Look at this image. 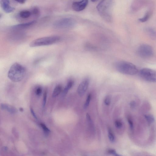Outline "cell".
<instances>
[{
  "label": "cell",
  "mask_w": 156,
  "mask_h": 156,
  "mask_svg": "<svg viewBox=\"0 0 156 156\" xmlns=\"http://www.w3.org/2000/svg\"><path fill=\"white\" fill-rule=\"evenodd\" d=\"M62 90V87L60 85L55 87L52 93V96L55 97L59 95L61 93Z\"/></svg>",
  "instance_id": "cell-15"
},
{
  "label": "cell",
  "mask_w": 156,
  "mask_h": 156,
  "mask_svg": "<svg viewBox=\"0 0 156 156\" xmlns=\"http://www.w3.org/2000/svg\"><path fill=\"white\" fill-rule=\"evenodd\" d=\"M20 111H21V112H22V111H23V109L22 108H20Z\"/></svg>",
  "instance_id": "cell-31"
},
{
  "label": "cell",
  "mask_w": 156,
  "mask_h": 156,
  "mask_svg": "<svg viewBox=\"0 0 156 156\" xmlns=\"http://www.w3.org/2000/svg\"><path fill=\"white\" fill-rule=\"evenodd\" d=\"M26 69L23 66L16 63L11 66L8 74L9 79L14 82H20L26 74Z\"/></svg>",
  "instance_id": "cell-2"
},
{
  "label": "cell",
  "mask_w": 156,
  "mask_h": 156,
  "mask_svg": "<svg viewBox=\"0 0 156 156\" xmlns=\"http://www.w3.org/2000/svg\"><path fill=\"white\" fill-rule=\"evenodd\" d=\"M74 81L72 80L69 81L67 84L63 92V95L65 96L68 93L69 91L71 88L74 84Z\"/></svg>",
  "instance_id": "cell-14"
},
{
  "label": "cell",
  "mask_w": 156,
  "mask_h": 156,
  "mask_svg": "<svg viewBox=\"0 0 156 156\" xmlns=\"http://www.w3.org/2000/svg\"><path fill=\"white\" fill-rule=\"evenodd\" d=\"M115 66L118 72L125 74L134 75L137 74L139 71L136 65L127 61H118L115 64Z\"/></svg>",
  "instance_id": "cell-3"
},
{
  "label": "cell",
  "mask_w": 156,
  "mask_h": 156,
  "mask_svg": "<svg viewBox=\"0 0 156 156\" xmlns=\"http://www.w3.org/2000/svg\"><path fill=\"white\" fill-rule=\"evenodd\" d=\"M144 117L148 124L150 125L153 123L155 119L153 115L151 114H147L144 115Z\"/></svg>",
  "instance_id": "cell-17"
},
{
  "label": "cell",
  "mask_w": 156,
  "mask_h": 156,
  "mask_svg": "<svg viewBox=\"0 0 156 156\" xmlns=\"http://www.w3.org/2000/svg\"><path fill=\"white\" fill-rule=\"evenodd\" d=\"M1 108L2 109L6 110L9 113L12 114H16L17 112V110L16 108L6 104H1Z\"/></svg>",
  "instance_id": "cell-11"
},
{
  "label": "cell",
  "mask_w": 156,
  "mask_h": 156,
  "mask_svg": "<svg viewBox=\"0 0 156 156\" xmlns=\"http://www.w3.org/2000/svg\"><path fill=\"white\" fill-rule=\"evenodd\" d=\"M107 152L110 155L114 156H123L118 154L116 151L113 149H109L107 151Z\"/></svg>",
  "instance_id": "cell-22"
},
{
  "label": "cell",
  "mask_w": 156,
  "mask_h": 156,
  "mask_svg": "<svg viewBox=\"0 0 156 156\" xmlns=\"http://www.w3.org/2000/svg\"><path fill=\"white\" fill-rule=\"evenodd\" d=\"M42 88L41 87H39L36 89L35 93L38 96H40L42 94Z\"/></svg>",
  "instance_id": "cell-26"
},
{
  "label": "cell",
  "mask_w": 156,
  "mask_h": 156,
  "mask_svg": "<svg viewBox=\"0 0 156 156\" xmlns=\"http://www.w3.org/2000/svg\"><path fill=\"white\" fill-rule=\"evenodd\" d=\"M138 53L141 58H148L152 56L153 50L152 47L148 44H144L139 47Z\"/></svg>",
  "instance_id": "cell-7"
},
{
  "label": "cell",
  "mask_w": 156,
  "mask_h": 156,
  "mask_svg": "<svg viewBox=\"0 0 156 156\" xmlns=\"http://www.w3.org/2000/svg\"><path fill=\"white\" fill-rule=\"evenodd\" d=\"M76 23V22L74 19L71 17H65L56 21L55 22L54 26L58 28L69 29L74 27Z\"/></svg>",
  "instance_id": "cell-5"
},
{
  "label": "cell",
  "mask_w": 156,
  "mask_h": 156,
  "mask_svg": "<svg viewBox=\"0 0 156 156\" xmlns=\"http://www.w3.org/2000/svg\"><path fill=\"white\" fill-rule=\"evenodd\" d=\"M32 14L28 10H23L21 11L19 13V16L22 18L27 19Z\"/></svg>",
  "instance_id": "cell-13"
},
{
  "label": "cell",
  "mask_w": 156,
  "mask_h": 156,
  "mask_svg": "<svg viewBox=\"0 0 156 156\" xmlns=\"http://www.w3.org/2000/svg\"><path fill=\"white\" fill-rule=\"evenodd\" d=\"M140 77L146 81L156 83V71L152 69L144 68L141 69L139 71Z\"/></svg>",
  "instance_id": "cell-6"
},
{
  "label": "cell",
  "mask_w": 156,
  "mask_h": 156,
  "mask_svg": "<svg viewBox=\"0 0 156 156\" xmlns=\"http://www.w3.org/2000/svg\"><path fill=\"white\" fill-rule=\"evenodd\" d=\"M92 95L90 94H89L86 98L84 106V109H86L88 106L90 102Z\"/></svg>",
  "instance_id": "cell-18"
},
{
  "label": "cell",
  "mask_w": 156,
  "mask_h": 156,
  "mask_svg": "<svg viewBox=\"0 0 156 156\" xmlns=\"http://www.w3.org/2000/svg\"><path fill=\"white\" fill-rule=\"evenodd\" d=\"M136 103L135 101H133L131 102L130 104V106L132 109H134L136 106Z\"/></svg>",
  "instance_id": "cell-28"
},
{
  "label": "cell",
  "mask_w": 156,
  "mask_h": 156,
  "mask_svg": "<svg viewBox=\"0 0 156 156\" xmlns=\"http://www.w3.org/2000/svg\"><path fill=\"white\" fill-rule=\"evenodd\" d=\"M32 15L36 16H38L40 15V10L39 8L37 7H33L31 11Z\"/></svg>",
  "instance_id": "cell-19"
},
{
  "label": "cell",
  "mask_w": 156,
  "mask_h": 156,
  "mask_svg": "<svg viewBox=\"0 0 156 156\" xmlns=\"http://www.w3.org/2000/svg\"><path fill=\"white\" fill-rule=\"evenodd\" d=\"M108 136L110 142L113 143L115 141V137L112 130L110 128L108 129Z\"/></svg>",
  "instance_id": "cell-16"
},
{
  "label": "cell",
  "mask_w": 156,
  "mask_h": 156,
  "mask_svg": "<svg viewBox=\"0 0 156 156\" xmlns=\"http://www.w3.org/2000/svg\"><path fill=\"white\" fill-rule=\"evenodd\" d=\"M30 111H31V112L32 114V115L33 116V117H34V118L36 119V120H38V118L36 114L35 113V112L34 111V110H33V109L31 108L30 109Z\"/></svg>",
  "instance_id": "cell-29"
},
{
  "label": "cell",
  "mask_w": 156,
  "mask_h": 156,
  "mask_svg": "<svg viewBox=\"0 0 156 156\" xmlns=\"http://www.w3.org/2000/svg\"><path fill=\"white\" fill-rule=\"evenodd\" d=\"M86 119L89 125L92 128H93V124L92 119L90 114L87 113L86 115Z\"/></svg>",
  "instance_id": "cell-21"
},
{
  "label": "cell",
  "mask_w": 156,
  "mask_h": 156,
  "mask_svg": "<svg viewBox=\"0 0 156 156\" xmlns=\"http://www.w3.org/2000/svg\"><path fill=\"white\" fill-rule=\"evenodd\" d=\"M149 13H147L144 17L139 19L140 21L142 22L147 21L149 17Z\"/></svg>",
  "instance_id": "cell-27"
},
{
  "label": "cell",
  "mask_w": 156,
  "mask_h": 156,
  "mask_svg": "<svg viewBox=\"0 0 156 156\" xmlns=\"http://www.w3.org/2000/svg\"><path fill=\"white\" fill-rule=\"evenodd\" d=\"M111 98L109 95L106 96L104 100V102L105 104L107 106H109L111 103Z\"/></svg>",
  "instance_id": "cell-24"
},
{
  "label": "cell",
  "mask_w": 156,
  "mask_h": 156,
  "mask_svg": "<svg viewBox=\"0 0 156 156\" xmlns=\"http://www.w3.org/2000/svg\"><path fill=\"white\" fill-rule=\"evenodd\" d=\"M47 92L45 91L44 92L43 94V107H44L45 106L46 103L47 99Z\"/></svg>",
  "instance_id": "cell-25"
},
{
  "label": "cell",
  "mask_w": 156,
  "mask_h": 156,
  "mask_svg": "<svg viewBox=\"0 0 156 156\" xmlns=\"http://www.w3.org/2000/svg\"><path fill=\"white\" fill-rule=\"evenodd\" d=\"M90 81L88 79L83 80L80 83L77 88V92L80 96H83L87 91L88 88Z\"/></svg>",
  "instance_id": "cell-9"
},
{
  "label": "cell",
  "mask_w": 156,
  "mask_h": 156,
  "mask_svg": "<svg viewBox=\"0 0 156 156\" xmlns=\"http://www.w3.org/2000/svg\"><path fill=\"white\" fill-rule=\"evenodd\" d=\"M1 4L4 12L7 13L13 12L15 9V8L10 5L8 0H2L1 1Z\"/></svg>",
  "instance_id": "cell-10"
},
{
  "label": "cell",
  "mask_w": 156,
  "mask_h": 156,
  "mask_svg": "<svg viewBox=\"0 0 156 156\" xmlns=\"http://www.w3.org/2000/svg\"><path fill=\"white\" fill-rule=\"evenodd\" d=\"M60 40L61 37L57 36L41 38L31 42L30 44V46L34 47L49 46L58 42Z\"/></svg>",
  "instance_id": "cell-4"
},
{
  "label": "cell",
  "mask_w": 156,
  "mask_h": 156,
  "mask_svg": "<svg viewBox=\"0 0 156 156\" xmlns=\"http://www.w3.org/2000/svg\"><path fill=\"white\" fill-rule=\"evenodd\" d=\"M15 1L20 4H24L26 2L25 1Z\"/></svg>",
  "instance_id": "cell-30"
},
{
  "label": "cell",
  "mask_w": 156,
  "mask_h": 156,
  "mask_svg": "<svg viewBox=\"0 0 156 156\" xmlns=\"http://www.w3.org/2000/svg\"><path fill=\"white\" fill-rule=\"evenodd\" d=\"M115 125L116 128L120 129L123 126V122L120 120L117 119L115 122Z\"/></svg>",
  "instance_id": "cell-20"
},
{
  "label": "cell",
  "mask_w": 156,
  "mask_h": 156,
  "mask_svg": "<svg viewBox=\"0 0 156 156\" xmlns=\"http://www.w3.org/2000/svg\"><path fill=\"white\" fill-rule=\"evenodd\" d=\"M88 3L87 0L74 1L72 3V8L76 12H81L86 8Z\"/></svg>",
  "instance_id": "cell-8"
},
{
  "label": "cell",
  "mask_w": 156,
  "mask_h": 156,
  "mask_svg": "<svg viewBox=\"0 0 156 156\" xmlns=\"http://www.w3.org/2000/svg\"><path fill=\"white\" fill-rule=\"evenodd\" d=\"M127 120L130 130H132L133 129V122L131 117L128 116L127 117Z\"/></svg>",
  "instance_id": "cell-23"
},
{
  "label": "cell",
  "mask_w": 156,
  "mask_h": 156,
  "mask_svg": "<svg viewBox=\"0 0 156 156\" xmlns=\"http://www.w3.org/2000/svg\"><path fill=\"white\" fill-rule=\"evenodd\" d=\"M36 22V20H33L27 22V23L20 24L14 26L13 28L15 29H24L35 24Z\"/></svg>",
  "instance_id": "cell-12"
},
{
  "label": "cell",
  "mask_w": 156,
  "mask_h": 156,
  "mask_svg": "<svg viewBox=\"0 0 156 156\" xmlns=\"http://www.w3.org/2000/svg\"><path fill=\"white\" fill-rule=\"evenodd\" d=\"M113 5V1L105 0L100 2L97 6V9L100 15L108 22H111L112 21Z\"/></svg>",
  "instance_id": "cell-1"
}]
</instances>
